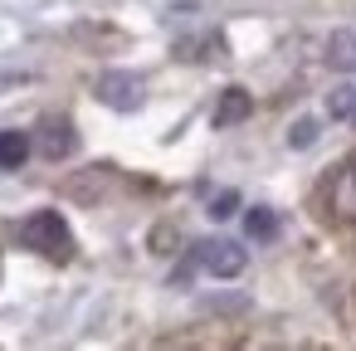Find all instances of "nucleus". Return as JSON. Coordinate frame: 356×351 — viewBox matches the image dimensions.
Returning <instances> with one entry per match:
<instances>
[{
  "label": "nucleus",
  "mask_w": 356,
  "mask_h": 351,
  "mask_svg": "<svg viewBox=\"0 0 356 351\" xmlns=\"http://www.w3.org/2000/svg\"><path fill=\"white\" fill-rule=\"evenodd\" d=\"M15 239H20L25 249L44 254V259H54V263H69V259H74V234H69V220H64L59 210H35V215H25V220L15 225Z\"/></svg>",
  "instance_id": "1"
},
{
  "label": "nucleus",
  "mask_w": 356,
  "mask_h": 351,
  "mask_svg": "<svg viewBox=\"0 0 356 351\" xmlns=\"http://www.w3.org/2000/svg\"><path fill=\"white\" fill-rule=\"evenodd\" d=\"M93 93H98V103L113 108V113H137V108L147 103V83H142V74H127V69H108V74H98Z\"/></svg>",
  "instance_id": "2"
},
{
  "label": "nucleus",
  "mask_w": 356,
  "mask_h": 351,
  "mask_svg": "<svg viewBox=\"0 0 356 351\" xmlns=\"http://www.w3.org/2000/svg\"><path fill=\"white\" fill-rule=\"evenodd\" d=\"M191 259H195L210 278H239L244 263H249V254H244L234 239H200V244L191 249Z\"/></svg>",
  "instance_id": "3"
},
{
  "label": "nucleus",
  "mask_w": 356,
  "mask_h": 351,
  "mask_svg": "<svg viewBox=\"0 0 356 351\" xmlns=\"http://www.w3.org/2000/svg\"><path fill=\"white\" fill-rule=\"evenodd\" d=\"M40 152H44L49 161L74 156V152H79V132H74V122H69V117H44V122H40Z\"/></svg>",
  "instance_id": "4"
},
{
  "label": "nucleus",
  "mask_w": 356,
  "mask_h": 351,
  "mask_svg": "<svg viewBox=\"0 0 356 351\" xmlns=\"http://www.w3.org/2000/svg\"><path fill=\"white\" fill-rule=\"evenodd\" d=\"M327 200H332V210H337V220H356V152L337 166V176H332V190H327Z\"/></svg>",
  "instance_id": "5"
},
{
  "label": "nucleus",
  "mask_w": 356,
  "mask_h": 351,
  "mask_svg": "<svg viewBox=\"0 0 356 351\" xmlns=\"http://www.w3.org/2000/svg\"><path fill=\"white\" fill-rule=\"evenodd\" d=\"M249 113H254V93L249 88H225L220 103H215V113H210V122L225 132V127H239Z\"/></svg>",
  "instance_id": "6"
},
{
  "label": "nucleus",
  "mask_w": 356,
  "mask_h": 351,
  "mask_svg": "<svg viewBox=\"0 0 356 351\" xmlns=\"http://www.w3.org/2000/svg\"><path fill=\"white\" fill-rule=\"evenodd\" d=\"M327 64L341 74H356V30H332L327 35Z\"/></svg>",
  "instance_id": "7"
},
{
  "label": "nucleus",
  "mask_w": 356,
  "mask_h": 351,
  "mask_svg": "<svg viewBox=\"0 0 356 351\" xmlns=\"http://www.w3.org/2000/svg\"><path fill=\"white\" fill-rule=\"evenodd\" d=\"M30 161V137L25 132H0V171H20Z\"/></svg>",
  "instance_id": "8"
},
{
  "label": "nucleus",
  "mask_w": 356,
  "mask_h": 351,
  "mask_svg": "<svg viewBox=\"0 0 356 351\" xmlns=\"http://www.w3.org/2000/svg\"><path fill=\"white\" fill-rule=\"evenodd\" d=\"M244 234H249V239H259V244H268V239L278 234V215H273L268 205H254V210L244 215Z\"/></svg>",
  "instance_id": "9"
},
{
  "label": "nucleus",
  "mask_w": 356,
  "mask_h": 351,
  "mask_svg": "<svg viewBox=\"0 0 356 351\" xmlns=\"http://www.w3.org/2000/svg\"><path fill=\"white\" fill-rule=\"evenodd\" d=\"M327 113H332V117H351V113H356V83L332 88V93H327Z\"/></svg>",
  "instance_id": "10"
},
{
  "label": "nucleus",
  "mask_w": 356,
  "mask_h": 351,
  "mask_svg": "<svg viewBox=\"0 0 356 351\" xmlns=\"http://www.w3.org/2000/svg\"><path fill=\"white\" fill-rule=\"evenodd\" d=\"M312 142H317V122H312V117H298V122H293V132H288V147H298V152H302V147H312Z\"/></svg>",
  "instance_id": "11"
},
{
  "label": "nucleus",
  "mask_w": 356,
  "mask_h": 351,
  "mask_svg": "<svg viewBox=\"0 0 356 351\" xmlns=\"http://www.w3.org/2000/svg\"><path fill=\"white\" fill-rule=\"evenodd\" d=\"M234 210H239V195H234V190H220V195L210 200V215H215V220H229Z\"/></svg>",
  "instance_id": "12"
},
{
  "label": "nucleus",
  "mask_w": 356,
  "mask_h": 351,
  "mask_svg": "<svg viewBox=\"0 0 356 351\" xmlns=\"http://www.w3.org/2000/svg\"><path fill=\"white\" fill-rule=\"evenodd\" d=\"M351 117H356V113H351Z\"/></svg>",
  "instance_id": "13"
}]
</instances>
